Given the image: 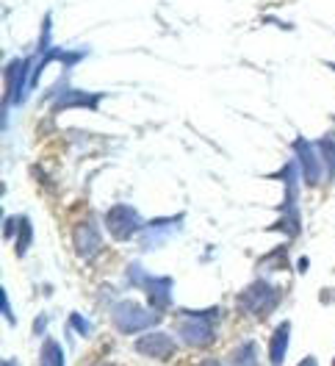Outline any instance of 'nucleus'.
Segmentation results:
<instances>
[{
	"label": "nucleus",
	"instance_id": "10",
	"mask_svg": "<svg viewBox=\"0 0 335 366\" xmlns=\"http://www.w3.org/2000/svg\"><path fill=\"white\" fill-rule=\"evenodd\" d=\"M230 366H260L258 361V341H244L241 347L233 350Z\"/></svg>",
	"mask_w": 335,
	"mask_h": 366
},
{
	"label": "nucleus",
	"instance_id": "20",
	"mask_svg": "<svg viewBox=\"0 0 335 366\" xmlns=\"http://www.w3.org/2000/svg\"><path fill=\"white\" fill-rule=\"evenodd\" d=\"M3 366H20V361H14V358H6V361H3Z\"/></svg>",
	"mask_w": 335,
	"mask_h": 366
},
{
	"label": "nucleus",
	"instance_id": "9",
	"mask_svg": "<svg viewBox=\"0 0 335 366\" xmlns=\"http://www.w3.org/2000/svg\"><path fill=\"white\" fill-rule=\"evenodd\" d=\"M288 339H291V322H280L269 339V363L272 366H283L286 355H288Z\"/></svg>",
	"mask_w": 335,
	"mask_h": 366
},
{
	"label": "nucleus",
	"instance_id": "21",
	"mask_svg": "<svg viewBox=\"0 0 335 366\" xmlns=\"http://www.w3.org/2000/svg\"><path fill=\"white\" fill-rule=\"evenodd\" d=\"M92 366H108V363H92Z\"/></svg>",
	"mask_w": 335,
	"mask_h": 366
},
{
	"label": "nucleus",
	"instance_id": "1",
	"mask_svg": "<svg viewBox=\"0 0 335 366\" xmlns=\"http://www.w3.org/2000/svg\"><path fill=\"white\" fill-rule=\"evenodd\" d=\"M222 319V308H208V311H180L177 319V336L188 347H211L216 341V322Z\"/></svg>",
	"mask_w": 335,
	"mask_h": 366
},
{
	"label": "nucleus",
	"instance_id": "16",
	"mask_svg": "<svg viewBox=\"0 0 335 366\" xmlns=\"http://www.w3.org/2000/svg\"><path fill=\"white\" fill-rule=\"evenodd\" d=\"M45 328H47V317L42 314V317H36V322H34V333L39 336V333H45Z\"/></svg>",
	"mask_w": 335,
	"mask_h": 366
},
{
	"label": "nucleus",
	"instance_id": "15",
	"mask_svg": "<svg viewBox=\"0 0 335 366\" xmlns=\"http://www.w3.org/2000/svg\"><path fill=\"white\" fill-rule=\"evenodd\" d=\"M0 306H3V317L9 325H14V317H12V306H9V295L6 291H0Z\"/></svg>",
	"mask_w": 335,
	"mask_h": 366
},
{
	"label": "nucleus",
	"instance_id": "2",
	"mask_svg": "<svg viewBox=\"0 0 335 366\" xmlns=\"http://www.w3.org/2000/svg\"><path fill=\"white\" fill-rule=\"evenodd\" d=\"M127 283L147 291V303H150V308L156 314H164L172 306V286H175L172 277H150L139 264H130Z\"/></svg>",
	"mask_w": 335,
	"mask_h": 366
},
{
	"label": "nucleus",
	"instance_id": "18",
	"mask_svg": "<svg viewBox=\"0 0 335 366\" xmlns=\"http://www.w3.org/2000/svg\"><path fill=\"white\" fill-rule=\"evenodd\" d=\"M197 366H225V363H222L219 358H206V361H199Z\"/></svg>",
	"mask_w": 335,
	"mask_h": 366
},
{
	"label": "nucleus",
	"instance_id": "5",
	"mask_svg": "<svg viewBox=\"0 0 335 366\" xmlns=\"http://www.w3.org/2000/svg\"><path fill=\"white\" fill-rule=\"evenodd\" d=\"M133 350H136L139 355H145V358H153V361H169L177 352V344L169 333L156 330V333H145L142 339H136Z\"/></svg>",
	"mask_w": 335,
	"mask_h": 366
},
{
	"label": "nucleus",
	"instance_id": "22",
	"mask_svg": "<svg viewBox=\"0 0 335 366\" xmlns=\"http://www.w3.org/2000/svg\"><path fill=\"white\" fill-rule=\"evenodd\" d=\"M332 366H335V358H332Z\"/></svg>",
	"mask_w": 335,
	"mask_h": 366
},
{
	"label": "nucleus",
	"instance_id": "19",
	"mask_svg": "<svg viewBox=\"0 0 335 366\" xmlns=\"http://www.w3.org/2000/svg\"><path fill=\"white\" fill-rule=\"evenodd\" d=\"M297 266H299V272H305V269L310 266V261H308V258H299V264H297Z\"/></svg>",
	"mask_w": 335,
	"mask_h": 366
},
{
	"label": "nucleus",
	"instance_id": "12",
	"mask_svg": "<svg viewBox=\"0 0 335 366\" xmlns=\"http://www.w3.org/2000/svg\"><path fill=\"white\" fill-rule=\"evenodd\" d=\"M319 150H321L327 175L335 178V141H332V139H321V141H319Z\"/></svg>",
	"mask_w": 335,
	"mask_h": 366
},
{
	"label": "nucleus",
	"instance_id": "3",
	"mask_svg": "<svg viewBox=\"0 0 335 366\" xmlns=\"http://www.w3.org/2000/svg\"><path fill=\"white\" fill-rule=\"evenodd\" d=\"M111 322L122 336H130V333H142L147 328H156L161 322V314H156L153 308L147 311L133 300H122L111 308Z\"/></svg>",
	"mask_w": 335,
	"mask_h": 366
},
{
	"label": "nucleus",
	"instance_id": "6",
	"mask_svg": "<svg viewBox=\"0 0 335 366\" xmlns=\"http://www.w3.org/2000/svg\"><path fill=\"white\" fill-rule=\"evenodd\" d=\"M106 225H108V233L116 242H125V239H130L133 233L139 231V214L133 211L130 205H114L106 214Z\"/></svg>",
	"mask_w": 335,
	"mask_h": 366
},
{
	"label": "nucleus",
	"instance_id": "8",
	"mask_svg": "<svg viewBox=\"0 0 335 366\" xmlns=\"http://www.w3.org/2000/svg\"><path fill=\"white\" fill-rule=\"evenodd\" d=\"M294 150H297V156H299L302 175H305L308 186H316L319 178H321V161L316 159V148H313V144H308L305 139H299V141L294 144Z\"/></svg>",
	"mask_w": 335,
	"mask_h": 366
},
{
	"label": "nucleus",
	"instance_id": "7",
	"mask_svg": "<svg viewBox=\"0 0 335 366\" xmlns=\"http://www.w3.org/2000/svg\"><path fill=\"white\" fill-rule=\"evenodd\" d=\"M73 239H75V250H78L81 258H95V255L100 253L103 239H100V231H97L92 222L78 225L75 233H73Z\"/></svg>",
	"mask_w": 335,
	"mask_h": 366
},
{
	"label": "nucleus",
	"instance_id": "14",
	"mask_svg": "<svg viewBox=\"0 0 335 366\" xmlns=\"http://www.w3.org/2000/svg\"><path fill=\"white\" fill-rule=\"evenodd\" d=\"M70 328H73L78 336H84V339H89V336H92V322H89V319H84L81 314H70Z\"/></svg>",
	"mask_w": 335,
	"mask_h": 366
},
{
	"label": "nucleus",
	"instance_id": "11",
	"mask_svg": "<svg viewBox=\"0 0 335 366\" xmlns=\"http://www.w3.org/2000/svg\"><path fill=\"white\" fill-rule=\"evenodd\" d=\"M39 366H64V350L55 339H45L42 344V355H39Z\"/></svg>",
	"mask_w": 335,
	"mask_h": 366
},
{
	"label": "nucleus",
	"instance_id": "13",
	"mask_svg": "<svg viewBox=\"0 0 335 366\" xmlns=\"http://www.w3.org/2000/svg\"><path fill=\"white\" fill-rule=\"evenodd\" d=\"M20 225H23V228H20V236H17V255H25V250H28V244H31V236H34V233H31V219L23 216Z\"/></svg>",
	"mask_w": 335,
	"mask_h": 366
},
{
	"label": "nucleus",
	"instance_id": "4",
	"mask_svg": "<svg viewBox=\"0 0 335 366\" xmlns=\"http://www.w3.org/2000/svg\"><path fill=\"white\" fill-rule=\"evenodd\" d=\"M277 303H280V291L266 280H252L238 295V308L252 314L255 319H266L277 308Z\"/></svg>",
	"mask_w": 335,
	"mask_h": 366
},
{
	"label": "nucleus",
	"instance_id": "17",
	"mask_svg": "<svg viewBox=\"0 0 335 366\" xmlns=\"http://www.w3.org/2000/svg\"><path fill=\"white\" fill-rule=\"evenodd\" d=\"M297 366H319V361H316V355H305V358H302Z\"/></svg>",
	"mask_w": 335,
	"mask_h": 366
}]
</instances>
